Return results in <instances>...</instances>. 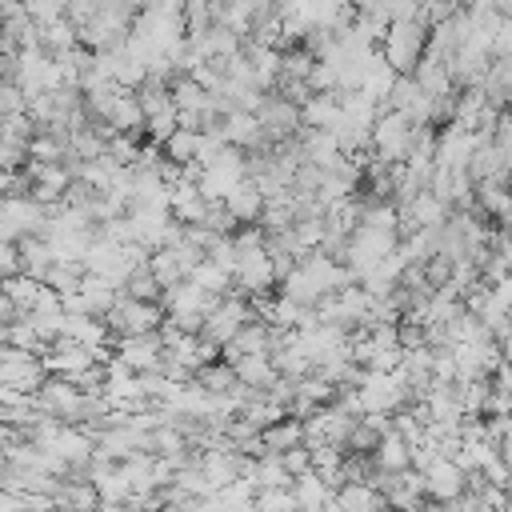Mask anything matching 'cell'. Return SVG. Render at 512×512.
<instances>
[{
	"label": "cell",
	"mask_w": 512,
	"mask_h": 512,
	"mask_svg": "<svg viewBox=\"0 0 512 512\" xmlns=\"http://www.w3.org/2000/svg\"><path fill=\"white\" fill-rule=\"evenodd\" d=\"M424 40H428V24L424 20H408V24H388L376 48H380V60L396 76H412V68L424 56Z\"/></svg>",
	"instance_id": "6da1fadb"
},
{
	"label": "cell",
	"mask_w": 512,
	"mask_h": 512,
	"mask_svg": "<svg viewBox=\"0 0 512 512\" xmlns=\"http://www.w3.org/2000/svg\"><path fill=\"white\" fill-rule=\"evenodd\" d=\"M412 128H416V124H412L408 116L380 108L376 120H372V132H368V152H372V160L384 164V168H388V164H400L404 152H408Z\"/></svg>",
	"instance_id": "7a4b0ae2"
},
{
	"label": "cell",
	"mask_w": 512,
	"mask_h": 512,
	"mask_svg": "<svg viewBox=\"0 0 512 512\" xmlns=\"http://www.w3.org/2000/svg\"><path fill=\"white\" fill-rule=\"evenodd\" d=\"M244 176H248V172H244V152H240V148H224L212 164L200 168L196 192H200L204 204H224V196H228Z\"/></svg>",
	"instance_id": "3957f363"
},
{
	"label": "cell",
	"mask_w": 512,
	"mask_h": 512,
	"mask_svg": "<svg viewBox=\"0 0 512 512\" xmlns=\"http://www.w3.org/2000/svg\"><path fill=\"white\" fill-rule=\"evenodd\" d=\"M272 288H276V272H272V260H268L264 248L236 256V264H232V296L260 300V296H272Z\"/></svg>",
	"instance_id": "277c9868"
},
{
	"label": "cell",
	"mask_w": 512,
	"mask_h": 512,
	"mask_svg": "<svg viewBox=\"0 0 512 512\" xmlns=\"http://www.w3.org/2000/svg\"><path fill=\"white\" fill-rule=\"evenodd\" d=\"M252 320V308H248V300H240V296H220L216 300V308L204 316V324H200V340H208V344H216V348H224L244 324Z\"/></svg>",
	"instance_id": "5b68a950"
},
{
	"label": "cell",
	"mask_w": 512,
	"mask_h": 512,
	"mask_svg": "<svg viewBox=\"0 0 512 512\" xmlns=\"http://www.w3.org/2000/svg\"><path fill=\"white\" fill-rule=\"evenodd\" d=\"M112 356H116L132 376H140V372H156V368H160L164 344H160L156 332H148V336H124V340L112 344Z\"/></svg>",
	"instance_id": "8992f818"
},
{
	"label": "cell",
	"mask_w": 512,
	"mask_h": 512,
	"mask_svg": "<svg viewBox=\"0 0 512 512\" xmlns=\"http://www.w3.org/2000/svg\"><path fill=\"white\" fill-rule=\"evenodd\" d=\"M476 148V136L456 128V124H444L436 128V152H432V168H444V172H464L468 156Z\"/></svg>",
	"instance_id": "52a82bcc"
},
{
	"label": "cell",
	"mask_w": 512,
	"mask_h": 512,
	"mask_svg": "<svg viewBox=\"0 0 512 512\" xmlns=\"http://www.w3.org/2000/svg\"><path fill=\"white\" fill-rule=\"evenodd\" d=\"M420 480H424V500L428 504H452V500L464 496V472L452 460H432L420 472Z\"/></svg>",
	"instance_id": "ba28073f"
},
{
	"label": "cell",
	"mask_w": 512,
	"mask_h": 512,
	"mask_svg": "<svg viewBox=\"0 0 512 512\" xmlns=\"http://www.w3.org/2000/svg\"><path fill=\"white\" fill-rule=\"evenodd\" d=\"M60 340H68V344H80V348H100V344H116L112 336H108V328H104V320L100 316H64L60 320Z\"/></svg>",
	"instance_id": "9c48e42d"
},
{
	"label": "cell",
	"mask_w": 512,
	"mask_h": 512,
	"mask_svg": "<svg viewBox=\"0 0 512 512\" xmlns=\"http://www.w3.org/2000/svg\"><path fill=\"white\" fill-rule=\"evenodd\" d=\"M224 212H228L236 224H256L260 212H264V196H260V188L244 176V180L224 196Z\"/></svg>",
	"instance_id": "30bf717a"
},
{
	"label": "cell",
	"mask_w": 512,
	"mask_h": 512,
	"mask_svg": "<svg viewBox=\"0 0 512 512\" xmlns=\"http://www.w3.org/2000/svg\"><path fill=\"white\" fill-rule=\"evenodd\" d=\"M168 100H172L176 116H200V112L208 108V92H204L192 76H176V80L168 84Z\"/></svg>",
	"instance_id": "8fae6325"
},
{
	"label": "cell",
	"mask_w": 512,
	"mask_h": 512,
	"mask_svg": "<svg viewBox=\"0 0 512 512\" xmlns=\"http://www.w3.org/2000/svg\"><path fill=\"white\" fill-rule=\"evenodd\" d=\"M16 256H20V272L32 276L36 284H44V276H48V268H52L48 244H44L40 236H24V240H16Z\"/></svg>",
	"instance_id": "7c38bea8"
},
{
	"label": "cell",
	"mask_w": 512,
	"mask_h": 512,
	"mask_svg": "<svg viewBox=\"0 0 512 512\" xmlns=\"http://www.w3.org/2000/svg\"><path fill=\"white\" fill-rule=\"evenodd\" d=\"M368 460H372V468H376V472H384V476L404 472V468H408V444H404L396 432H388V436H380V440H376V448L368 452Z\"/></svg>",
	"instance_id": "4fadbf2b"
},
{
	"label": "cell",
	"mask_w": 512,
	"mask_h": 512,
	"mask_svg": "<svg viewBox=\"0 0 512 512\" xmlns=\"http://www.w3.org/2000/svg\"><path fill=\"white\" fill-rule=\"evenodd\" d=\"M260 444H264V452H272V456H280V452H288V448H300L304 444V432H300V420H280V424H272V428H264L260 432Z\"/></svg>",
	"instance_id": "5bb4252c"
},
{
	"label": "cell",
	"mask_w": 512,
	"mask_h": 512,
	"mask_svg": "<svg viewBox=\"0 0 512 512\" xmlns=\"http://www.w3.org/2000/svg\"><path fill=\"white\" fill-rule=\"evenodd\" d=\"M40 288L44 284H36L32 276H24V272H16V276H8V280H0V292L8 296V304L16 308V316H24V312H32V304H36V296H40Z\"/></svg>",
	"instance_id": "9a60e30c"
},
{
	"label": "cell",
	"mask_w": 512,
	"mask_h": 512,
	"mask_svg": "<svg viewBox=\"0 0 512 512\" xmlns=\"http://www.w3.org/2000/svg\"><path fill=\"white\" fill-rule=\"evenodd\" d=\"M248 480L256 484V492H260V488H288V484H292L288 472H284V464H280V456H272V452H264V456L252 460Z\"/></svg>",
	"instance_id": "2e32d148"
},
{
	"label": "cell",
	"mask_w": 512,
	"mask_h": 512,
	"mask_svg": "<svg viewBox=\"0 0 512 512\" xmlns=\"http://www.w3.org/2000/svg\"><path fill=\"white\" fill-rule=\"evenodd\" d=\"M32 136H36V124L28 120V112H12V116H0V144H4V148H12V152H24Z\"/></svg>",
	"instance_id": "e0dca14e"
},
{
	"label": "cell",
	"mask_w": 512,
	"mask_h": 512,
	"mask_svg": "<svg viewBox=\"0 0 512 512\" xmlns=\"http://www.w3.org/2000/svg\"><path fill=\"white\" fill-rule=\"evenodd\" d=\"M192 384L196 388H204L208 396H228L232 392V384H236V376H232V368L228 364H204V368H196V376H192Z\"/></svg>",
	"instance_id": "ac0fdd59"
},
{
	"label": "cell",
	"mask_w": 512,
	"mask_h": 512,
	"mask_svg": "<svg viewBox=\"0 0 512 512\" xmlns=\"http://www.w3.org/2000/svg\"><path fill=\"white\" fill-rule=\"evenodd\" d=\"M184 280H192L200 292H208V296H228L232 292V280H228V272H220L216 264H208V260H200Z\"/></svg>",
	"instance_id": "d6986e66"
},
{
	"label": "cell",
	"mask_w": 512,
	"mask_h": 512,
	"mask_svg": "<svg viewBox=\"0 0 512 512\" xmlns=\"http://www.w3.org/2000/svg\"><path fill=\"white\" fill-rule=\"evenodd\" d=\"M192 152H196V132H188V128H176V132L160 144V156H164L168 164H176V168L192 164Z\"/></svg>",
	"instance_id": "ffe728a7"
},
{
	"label": "cell",
	"mask_w": 512,
	"mask_h": 512,
	"mask_svg": "<svg viewBox=\"0 0 512 512\" xmlns=\"http://www.w3.org/2000/svg\"><path fill=\"white\" fill-rule=\"evenodd\" d=\"M80 264H52L48 268V276H44V288H52L56 296H72L76 292V284H80Z\"/></svg>",
	"instance_id": "44dd1931"
},
{
	"label": "cell",
	"mask_w": 512,
	"mask_h": 512,
	"mask_svg": "<svg viewBox=\"0 0 512 512\" xmlns=\"http://www.w3.org/2000/svg\"><path fill=\"white\" fill-rule=\"evenodd\" d=\"M24 16H28V24L48 28V24L64 20V4L60 0H32V4H24Z\"/></svg>",
	"instance_id": "7402d4cb"
},
{
	"label": "cell",
	"mask_w": 512,
	"mask_h": 512,
	"mask_svg": "<svg viewBox=\"0 0 512 512\" xmlns=\"http://www.w3.org/2000/svg\"><path fill=\"white\" fill-rule=\"evenodd\" d=\"M280 464H284L288 480H296V476L312 472V456H308V448H304V444H300V448H288V452H280Z\"/></svg>",
	"instance_id": "603a6c76"
},
{
	"label": "cell",
	"mask_w": 512,
	"mask_h": 512,
	"mask_svg": "<svg viewBox=\"0 0 512 512\" xmlns=\"http://www.w3.org/2000/svg\"><path fill=\"white\" fill-rule=\"evenodd\" d=\"M96 4H100V0H72V4H64V20H68L72 28H84V24L96 16Z\"/></svg>",
	"instance_id": "cb8c5ba5"
},
{
	"label": "cell",
	"mask_w": 512,
	"mask_h": 512,
	"mask_svg": "<svg viewBox=\"0 0 512 512\" xmlns=\"http://www.w3.org/2000/svg\"><path fill=\"white\" fill-rule=\"evenodd\" d=\"M12 316H16V308H12V304H8V296L0 292V324H8Z\"/></svg>",
	"instance_id": "d4e9b609"
}]
</instances>
